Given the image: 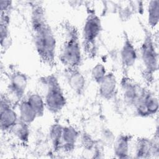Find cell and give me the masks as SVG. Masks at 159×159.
Listing matches in <instances>:
<instances>
[{
  "label": "cell",
  "mask_w": 159,
  "mask_h": 159,
  "mask_svg": "<svg viewBox=\"0 0 159 159\" xmlns=\"http://www.w3.org/2000/svg\"><path fill=\"white\" fill-rule=\"evenodd\" d=\"M102 30L100 17L93 11H89L85 19L82 29V38L84 44L89 48L94 45Z\"/></svg>",
  "instance_id": "6"
},
{
  "label": "cell",
  "mask_w": 159,
  "mask_h": 159,
  "mask_svg": "<svg viewBox=\"0 0 159 159\" xmlns=\"http://www.w3.org/2000/svg\"><path fill=\"white\" fill-rule=\"evenodd\" d=\"M158 107L159 102L157 96L150 90L144 89L133 107L137 116L147 118L157 114Z\"/></svg>",
  "instance_id": "5"
},
{
  "label": "cell",
  "mask_w": 159,
  "mask_h": 159,
  "mask_svg": "<svg viewBox=\"0 0 159 159\" xmlns=\"http://www.w3.org/2000/svg\"><path fill=\"white\" fill-rule=\"evenodd\" d=\"M66 79L67 84L73 93L81 95L86 86V79L78 68H66Z\"/></svg>",
  "instance_id": "13"
},
{
  "label": "cell",
  "mask_w": 159,
  "mask_h": 159,
  "mask_svg": "<svg viewBox=\"0 0 159 159\" xmlns=\"http://www.w3.org/2000/svg\"><path fill=\"white\" fill-rule=\"evenodd\" d=\"M18 104L19 119L22 122L30 125L38 117L36 112L26 98H24Z\"/></svg>",
  "instance_id": "17"
},
{
  "label": "cell",
  "mask_w": 159,
  "mask_h": 159,
  "mask_svg": "<svg viewBox=\"0 0 159 159\" xmlns=\"http://www.w3.org/2000/svg\"><path fill=\"white\" fill-rule=\"evenodd\" d=\"M18 112L12 102L6 96L1 95L0 102V126L2 132H11L19 120Z\"/></svg>",
  "instance_id": "7"
},
{
  "label": "cell",
  "mask_w": 159,
  "mask_h": 159,
  "mask_svg": "<svg viewBox=\"0 0 159 159\" xmlns=\"http://www.w3.org/2000/svg\"><path fill=\"white\" fill-rule=\"evenodd\" d=\"M30 125L22 122L20 119L17 121L16 124L11 130L12 132L15 137L21 143L24 144H27L30 139Z\"/></svg>",
  "instance_id": "19"
},
{
  "label": "cell",
  "mask_w": 159,
  "mask_h": 159,
  "mask_svg": "<svg viewBox=\"0 0 159 159\" xmlns=\"http://www.w3.org/2000/svg\"><path fill=\"white\" fill-rule=\"evenodd\" d=\"M120 59L124 68L129 69L133 67L138 59L137 48L127 34H124V40L120 50Z\"/></svg>",
  "instance_id": "11"
},
{
  "label": "cell",
  "mask_w": 159,
  "mask_h": 159,
  "mask_svg": "<svg viewBox=\"0 0 159 159\" xmlns=\"http://www.w3.org/2000/svg\"><path fill=\"white\" fill-rule=\"evenodd\" d=\"M158 136L157 129L156 135L152 139L147 137L138 138L134 143V157L136 158H148L158 155Z\"/></svg>",
  "instance_id": "8"
},
{
  "label": "cell",
  "mask_w": 159,
  "mask_h": 159,
  "mask_svg": "<svg viewBox=\"0 0 159 159\" xmlns=\"http://www.w3.org/2000/svg\"><path fill=\"white\" fill-rule=\"evenodd\" d=\"M26 99L36 112L38 117H42L46 110L44 98L37 93H32Z\"/></svg>",
  "instance_id": "21"
},
{
  "label": "cell",
  "mask_w": 159,
  "mask_h": 159,
  "mask_svg": "<svg viewBox=\"0 0 159 159\" xmlns=\"http://www.w3.org/2000/svg\"><path fill=\"white\" fill-rule=\"evenodd\" d=\"M102 135V139L104 141V142L107 143H110L112 145L116 137H114L113 134L110 130H106L105 131H104Z\"/></svg>",
  "instance_id": "24"
},
{
  "label": "cell",
  "mask_w": 159,
  "mask_h": 159,
  "mask_svg": "<svg viewBox=\"0 0 159 159\" xmlns=\"http://www.w3.org/2000/svg\"><path fill=\"white\" fill-rule=\"evenodd\" d=\"M99 96L106 101L112 99L117 90L118 82L117 77L113 72H107L104 78L98 84Z\"/></svg>",
  "instance_id": "12"
},
{
  "label": "cell",
  "mask_w": 159,
  "mask_h": 159,
  "mask_svg": "<svg viewBox=\"0 0 159 159\" xmlns=\"http://www.w3.org/2000/svg\"><path fill=\"white\" fill-rule=\"evenodd\" d=\"M65 40L59 55L61 63L66 68H78L82 61V50L78 30L73 25L66 27Z\"/></svg>",
  "instance_id": "2"
},
{
  "label": "cell",
  "mask_w": 159,
  "mask_h": 159,
  "mask_svg": "<svg viewBox=\"0 0 159 159\" xmlns=\"http://www.w3.org/2000/svg\"><path fill=\"white\" fill-rule=\"evenodd\" d=\"M107 71L105 65L101 63L98 62L91 69V76L92 80L98 84L101 81V80L104 78Z\"/></svg>",
  "instance_id": "22"
},
{
  "label": "cell",
  "mask_w": 159,
  "mask_h": 159,
  "mask_svg": "<svg viewBox=\"0 0 159 159\" xmlns=\"http://www.w3.org/2000/svg\"><path fill=\"white\" fill-rule=\"evenodd\" d=\"M1 14H10L12 7V2L11 1L1 0Z\"/></svg>",
  "instance_id": "23"
},
{
  "label": "cell",
  "mask_w": 159,
  "mask_h": 159,
  "mask_svg": "<svg viewBox=\"0 0 159 159\" xmlns=\"http://www.w3.org/2000/svg\"><path fill=\"white\" fill-rule=\"evenodd\" d=\"M0 41L2 50H7L11 44L10 32V14H1Z\"/></svg>",
  "instance_id": "16"
},
{
  "label": "cell",
  "mask_w": 159,
  "mask_h": 159,
  "mask_svg": "<svg viewBox=\"0 0 159 159\" xmlns=\"http://www.w3.org/2000/svg\"><path fill=\"white\" fill-rule=\"evenodd\" d=\"M63 127L61 124L55 122L52 124L48 131V137L52 148L54 152H58L61 148Z\"/></svg>",
  "instance_id": "18"
},
{
  "label": "cell",
  "mask_w": 159,
  "mask_h": 159,
  "mask_svg": "<svg viewBox=\"0 0 159 159\" xmlns=\"http://www.w3.org/2000/svg\"><path fill=\"white\" fill-rule=\"evenodd\" d=\"M147 24L150 28L155 29L159 21V0L148 1L147 7Z\"/></svg>",
  "instance_id": "20"
},
{
  "label": "cell",
  "mask_w": 159,
  "mask_h": 159,
  "mask_svg": "<svg viewBox=\"0 0 159 159\" xmlns=\"http://www.w3.org/2000/svg\"><path fill=\"white\" fill-rule=\"evenodd\" d=\"M43 81L46 85L43 98L46 109L53 114H58L65 108L67 103L64 91L55 76H46Z\"/></svg>",
  "instance_id": "4"
},
{
  "label": "cell",
  "mask_w": 159,
  "mask_h": 159,
  "mask_svg": "<svg viewBox=\"0 0 159 159\" xmlns=\"http://www.w3.org/2000/svg\"><path fill=\"white\" fill-rule=\"evenodd\" d=\"M132 136L130 134H121L116 137L112 144L114 155L118 158L129 157Z\"/></svg>",
  "instance_id": "15"
},
{
  "label": "cell",
  "mask_w": 159,
  "mask_h": 159,
  "mask_svg": "<svg viewBox=\"0 0 159 159\" xmlns=\"http://www.w3.org/2000/svg\"><path fill=\"white\" fill-rule=\"evenodd\" d=\"M35 50L45 64L53 65L55 63L57 42L55 35L48 22L31 28Z\"/></svg>",
  "instance_id": "1"
},
{
  "label": "cell",
  "mask_w": 159,
  "mask_h": 159,
  "mask_svg": "<svg viewBox=\"0 0 159 159\" xmlns=\"http://www.w3.org/2000/svg\"><path fill=\"white\" fill-rule=\"evenodd\" d=\"M120 86L122 99L125 104L129 106L134 107L144 88L128 76H123L122 78Z\"/></svg>",
  "instance_id": "10"
},
{
  "label": "cell",
  "mask_w": 159,
  "mask_h": 159,
  "mask_svg": "<svg viewBox=\"0 0 159 159\" xmlns=\"http://www.w3.org/2000/svg\"><path fill=\"white\" fill-rule=\"evenodd\" d=\"M145 30V35L140 47L139 56L143 75L148 81H151L158 69V53L152 34L147 29Z\"/></svg>",
  "instance_id": "3"
},
{
  "label": "cell",
  "mask_w": 159,
  "mask_h": 159,
  "mask_svg": "<svg viewBox=\"0 0 159 159\" xmlns=\"http://www.w3.org/2000/svg\"><path fill=\"white\" fill-rule=\"evenodd\" d=\"M27 86L28 78L24 73L20 71H15L11 75L8 91L15 102L19 103L24 99Z\"/></svg>",
  "instance_id": "9"
},
{
  "label": "cell",
  "mask_w": 159,
  "mask_h": 159,
  "mask_svg": "<svg viewBox=\"0 0 159 159\" xmlns=\"http://www.w3.org/2000/svg\"><path fill=\"white\" fill-rule=\"evenodd\" d=\"M80 137V132L73 125H63L61 150L70 153L74 150Z\"/></svg>",
  "instance_id": "14"
}]
</instances>
